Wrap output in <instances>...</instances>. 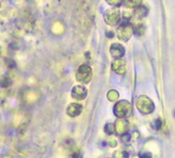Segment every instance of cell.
<instances>
[{"label":"cell","mask_w":175,"mask_h":158,"mask_svg":"<svg viewBox=\"0 0 175 158\" xmlns=\"http://www.w3.org/2000/svg\"><path fill=\"white\" fill-rule=\"evenodd\" d=\"M0 5H1V3H0Z\"/></svg>","instance_id":"8fae6325"},{"label":"cell","mask_w":175,"mask_h":158,"mask_svg":"<svg viewBox=\"0 0 175 158\" xmlns=\"http://www.w3.org/2000/svg\"><path fill=\"white\" fill-rule=\"evenodd\" d=\"M5 63H7V68L9 69H15L16 68V62L14 61L13 59H5Z\"/></svg>","instance_id":"8992f818"},{"label":"cell","mask_w":175,"mask_h":158,"mask_svg":"<svg viewBox=\"0 0 175 158\" xmlns=\"http://www.w3.org/2000/svg\"><path fill=\"white\" fill-rule=\"evenodd\" d=\"M87 89L81 85H76L72 90V96L76 99H83L87 96Z\"/></svg>","instance_id":"7a4b0ae2"},{"label":"cell","mask_w":175,"mask_h":158,"mask_svg":"<svg viewBox=\"0 0 175 158\" xmlns=\"http://www.w3.org/2000/svg\"><path fill=\"white\" fill-rule=\"evenodd\" d=\"M174 117H175V111H174Z\"/></svg>","instance_id":"30bf717a"},{"label":"cell","mask_w":175,"mask_h":158,"mask_svg":"<svg viewBox=\"0 0 175 158\" xmlns=\"http://www.w3.org/2000/svg\"><path fill=\"white\" fill-rule=\"evenodd\" d=\"M153 128L155 130H159L160 128H162V120L160 119H156L155 122H154V124H153Z\"/></svg>","instance_id":"52a82bcc"},{"label":"cell","mask_w":175,"mask_h":158,"mask_svg":"<svg viewBox=\"0 0 175 158\" xmlns=\"http://www.w3.org/2000/svg\"><path fill=\"white\" fill-rule=\"evenodd\" d=\"M90 77H91V69L88 65H81L78 69L77 73H76V78L80 82L87 83L90 81Z\"/></svg>","instance_id":"6da1fadb"},{"label":"cell","mask_w":175,"mask_h":158,"mask_svg":"<svg viewBox=\"0 0 175 158\" xmlns=\"http://www.w3.org/2000/svg\"><path fill=\"white\" fill-rule=\"evenodd\" d=\"M140 158H152V155L150 153H143L140 155Z\"/></svg>","instance_id":"9c48e42d"},{"label":"cell","mask_w":175,"mask_h":158,"mask_svg":"<svg viewBox=\"0 0 175 158\" xmlns=\"http://www.w3.org/2000/svg\"><path fill=\"white\" fill-rule=\"evenodd\" d=\"M106 132H107V134H109V135H110V134H112V133H113V126H111L110 123H108L107 126H106Z\"/></svg>","instance_id":"ba28073f"},{"label":"cell","mask_w":175,"mask_h":158,"mask_svg":"<svg viewBox=\"0 0 175 158\" xmlns=\"http://www.w3.org/2000/svg\"><path fill=\"white\" fill-rule=\"evenodd\" d=\"M11 83V80H10V78H7V77H2L1 79H0V85L2 87H9Z\"/></svg>","instance_id":"5b68a950"},{"label":"cell","mask_w":175,"mask_h":158,"mask_svg":"<svg viewBox=\"0 0 175 158\" xmlns=\"http://www.w3.org/2000/svg\"><path fill=\"white\" fill-rule=\"evenodd\" d=\"M80 112H81V106L80 104H77V103H73V104H71L68 108V114L72 117L78 115Z\"/></svg>","instance_id":"277c9868"},{"label":"cell","mask_w":175,"mask_h":158,"mask_svg":"<svg viewBox=\"0 0 175 158\" xmlns=\"http://www.w3.org/2000/svg\"><path fill=\"white\" fill-rule=\"evenodd\" d=\"M111 53H112V55L113 57H121L123 55V53H125V50H123L122 46H120V45L116 44V43H114L112 45V48H111Z\"/></svg>","instance_id":"3957f363"}]
</instances>
